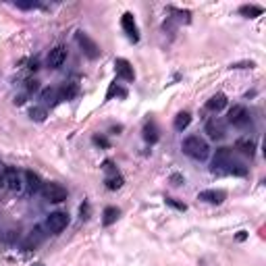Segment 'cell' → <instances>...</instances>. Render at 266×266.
I'll use <instances>...</instances> for the list:
<instances>
[{"instance_id": "cell-1", "label": "cell", "mask_w": 266, "mask_h": 266, "mask_svg": "<svg viewBox=\"0 0 266 266\" xmlns=\"http://www.w3.org/2000/svg\"><path fill=\"white\" fill-rule=\"evenodd\" d=\"M183 152L189 156V158H194V160H206L208 154H210V148L208 144L202 139L200 135H189L183 139V144H181Z\"/></svg>"}, {"instance_id": "cell-2", "label": "cell", "mask_w": 266, "mask_h": 266, "mask_svg": "<svg viewBox=\"0 0 266 266\" xmlns=\"http://www.w3.org/2000/svg\"><path fill=\"white\" fill-rule=\"evenodd\" d=\"M40 194L44 196V200L52 202V204H60V202H65L67 196H69V194H67V187L60 185V183H56V181L44 183L42 189H40Z\"/></svg>"}, {"instance_id": "cell-3", "label": "cell", "mask_w": 266, "mask_h": 266, "mask_svg": "<svg viewBox=\"0 0 266 266\" xmlns=\"http://www.w3.org/2000/svg\"><path fill=\"white\" fill-rule=\"evenodd\" d=\"M75 40H77V44H79V48H81V52L87 56V58H98L100 56V48H98V44L92 40L87 33H83V31H77V35H75Z\"/></svg>"}, {"instance_id": "cell-4", "label": "cell", "mask_w": 266, "mask_h": 266, "mask_svg": "<svg viewBox=\"0 0 266 266\" xmlns=\"http://www.w3.org/2000/svg\"><path fill=\"white\" fill-rule=\"evenodd\" d=\"M4 185L10 189V192H21L23 185H25V179H23V173L17 171L15 167H6L4 169Z\"/></svg>"}, {"instance_id": "cell-5", "label": "cell", "mask_w": 266, "mask_h": 266, "mask_svg": "<svg viewBox=\"0 0 266 266\" xmlns=\"http://www.w3.org/2000/svg\"><path fill=\"white\" fill-rule=\"evenodd\" d=\"M231 160H233V150H231V148H219L217 154H214V158H212V173L223 175L225 167H227V164H229Z\"/></svg>"}, {"instance_id": "cell-6", "label": "cell", "mask_w": 266, "mask_h": 266, "mask_svg": "<svg viewBox=\"0 0 266 266\" xmlns=\"http://www.w3.org/2000/svg\"><path fill=\"white\" fill-rule=\"evenodd\" d=\"M229 121L233 127H246V125L250 123V112L244 104H235L231 110H229Z\"/></svg>"}, {"instance_id": "cell-7", "label": "cell", "mask_w": 266, "mask_h": 266, "mask_svg": "<svg viewBox=\"0 0 266 266\" xmlns=\"http://www.w3.org/2000/svg\"><path fill=\"white\" fill-rule=\"evenodd\" d=\"M67 225H69L67 212H52V214H48V219H46V229L50 233H60Z\"/></svg>"}, {"instance_id": "cell-8", "label": "cell", "mask_w": 266, "mask_h": 266, "mask_svg": "<svg viewBox=\"0 0 266 266\" xmlns=\"http://www.w3.org/2000/svg\"><path fill=\"white\" fill-rule=\"evenodd\" d=\"M65 60H67V48H65V46L52 48V50L48 52V58H46V62H48L50 69H60L62 65H65Z\"/></svg>"}, {"instance_id": "cell-9", "label": "cell", "mask_w": 266, "mask_h": 266, "mask_svg": "<svg viewBox=\"0 0 266 266\" xmlns=\"http://www.w3.org/2000/svg\"><path fill=\"white\" fill-rule=\"evenodd\" d=\"M115 71H117V77H121L123 81H133L135 79V71H133L131 62L127 58H117L115 60Z\"/></svg>"}, {"instance_id": "cell-10", "label": "cell", "mask_w": 266, "mask_h": 266, "mask_svg": "<svg viewBox=\"0 0 266 266\" xmlns=\"http://www.w3.org/2000/svg\"><path fill=\"white\" fill-rule=\"evenodd\" d=\"M198 200L208 202V204H223L227 200V192H223V189H206V192H200Z\"/></svg>"}, {"instance_id": "cell-11", "label": "cell", "mask_w": 266, "mask_h": 266, "mask_svg": "<svg viewBox=\"0 0 266 266\" xmlns=\"http://www.w3.org/2000/svg\"><path fill=\"white\" fill-rule=\"evenodd\" d=\"M121 25H123L125 33L129 35L131 42H137V40H139V31H137V25H135V19H133L131 12H125L123 19H121Z\"/></svg>"}, {"instance_id": "cell-12", "label": "cell", "mask_w": 266, "mask_h": 266, "mask_svg": "<svg viewBox=\"0 0 266 266\" xmlns=\"http://www.w3.org/2000/svg\"><path fill=\"white\" fill-rule=\"evenodd\" d=\"M23 179H25V187H27V192L29 194H37L42 189V179H40V175L33 173V171H25L23 173Z\"/></svg>"}, {"instance_id": "cell-13", "label": "cell", "mask_w": 266, "mask_h": 266, "mask_svg": "<svg viewBox=\"0 0 266 266\" xmlns=\"http://www.w3.org/2000/svg\"><path fill=\"white\" fill-rule=\"evenodd\" d=\"M206 133L210 135V139H223L225 137V127L219 119H212L206 123Z\"/></svg>"}, {"instance_id": "cell-14", "label": "cell", "mask_w": 266, "mask_h": 266, "mask_svg": "<svg viewBox=\"0 0 266 266\" xmlns=\"http://www.w3.org/2000/svg\"><path fill=\"white\" fill-rule=\"evenodd\" d=\"M227 106V96L225 94H214L208 102H206V108L208 110H212V112H219V110H223Z\"/></svg>"}, {"instance_id": "cell-15", "label": "cell", "mask_w": 266, "mask_h": 266, "mask_svg": "<svg viewBox=\"0 0 266 266\" xmlns=\"http://www.w3.org/2000/svg\"><path fill=\"white\" fill-rule=\"evenodd\" d=\"M75 94H77V83H65L58 87V100H71Z\"/></svg>"}, {"instance_id": "cell-16", "label": "cell", "mask_w": 266, "mask_h": 266, "mask_svg": "<svg viewBox=\"0 0 266 266\" xmlns=\"http://www.w3.org/2000/svg\"><path fill=\"white\" fill-rule=\"evenodd\" d=\"M119 208H115V206H108V208H104V212H102V225L104 227H110L112 223H117V219H119Z\"/></svg>"}, {"instance_id": "cell-17", "label": "cell", "mask_w": 266, "mask_h": 266, "mask_svg": "<svg viewBox=\"0 0 266 266\" xmlns=\"http://www.w3.org/2000/svg\"><path fill=\"white\" fill-rule=\"evenodd\" d=\"M42 239H44V233H42L40 229H33V231L29 233V237H27V242L23 244V248H25V250H31V248H35L37 244H40Z\"/></svg>"}, {"instance_id": "cell-18", "label": "cell", "mask_w": 266, "mask_h": 266, "mask_svg": "<svg viewBox=\"0 0 266 266\" xmlns=\"http://www.w3.org/2000/svg\"><path fill=\"white\" fill-rule=\"evenodd\" d=\"M237 148L242 150L246 156H250V158L256 154V144L252 142V139H239V142H237Z\"/></svg>"}, {"instance_id": "cell-19", "label": "cell", "mask_w": 266, "mask_h": 266, "mask_svg": "<svg viewBox=\"0 0 266 266\" xmlns=\"http://www.w3.org/2000/svg\"><path fill=\"white\" fill-rule=\"evenodd\" d=\"M189 123H192V117H189V112H179V115L175 117V129L177 131H183L189 127Z\"/></svg>"}, {"instance_id": "cell-20", "label": "cell", "mask_w": 266, "mask_h": 266, "mask_svg": "<svg viewBox=\"0 0 266 266\" xmlns=\"http://www.w3.org/2000/svg\"><path fill=\"white\" fill-rule=\"evenodd\" d=\"M239 12H242L244 17L254 19V17H260V15H262V12H264V8H262V6H256V4H246V6H242V8H239Z\"/></svg>"}, {"instance_id": "cell-21", "label": "cell", "mask_w": 266, "mask_h": 266, "mask_svg": "<svg viewBox=\"0 0 266 266\" xmlns=\"http://www.w3.org/2000/svg\"><path fill=\"white\" fill-rule=\"evenodd\" d=\"M104 183H106V187H108V189H112V192H115V189H121V187H123L125 179H123V177L117 173V175H108Z\"/></svg>"}, {"instance_id": "cell-22", "label": "cell", "mask_w": 266, "mask_h": 266, "mask_svg": "<svg viewBox=\"0 0 266 266\" xmlns=\"http://www.w3.org/2000/svg\"><path fill=\"white\" fill-rule=\"evenodd\" d=\"M144 137L148 139L150 144H154V142H158V133H156V127H154V123H150V125H146V129H144Z\"/></svg>"}, {"instance_id": "cell-23", "label": "cell", "mask_w": 266, "mask_h": 266, "mask_svg": "<svg viewBox=\"0 0 266 266\" xmlns=\"http://www.w3.org/2000/svg\"><path fill=\"white\" fill-rule=\"evenodd\" d=\"M42 100L44 102H56L58 100V87H48L42 92Z\"/></svg>"}, {"instance_id": "cell-24", "label": "cell", "mask_w": 266, "mask_h": 266, "mask_svg": "<svg viewBox=\"0 0 266 266\" xmlns=\"http://www.w3.org/2000/svg\"><path fill=\"white\" fill-rule=\"evenodd\" d=\"M29 117H31V121L42 123V121L46 119V110H44V108H40V106H35V108H31V110H29Z\"/></svg>"}, {"instance_id": "cell-25", "label": "cell", "mask_w": 266, "mask_h": 266, "mask_svg": "<svg viewBox=\"0 0 266 266\" xmlns=\"http://www.w3.org/2000/svg\"><path fill=\"white\" fill-rule=\"evenodd\" d=\"M115 94H121V96H125V90H119V85H117V81L110 85V90H108V94H106V100H110Z\"/></svg>"}, {"instance_id": "cell-26", "label": "cell", "mask_w": 266, "mask_h": 266, "mask_svg": "<svg viewBox=\"0 0 266 266\" xmlns=\"http://www.w3.org/2000/svg\"><path fill=\"white\" fill-rule=\"evenodd\" d=\"M19 8H37L40 6V2H17Z\"/></svg>"}, {"instance_id": "cell-27", "label": "cell", "mask_w": 266, "mask_h": 266, "mask_svg": "<svg viewBox=\"0 0 266 266\" xmlns=\"http://www.w3.org/2000/svg\"><path fill=\"white\" fill-rule=\"evenodd\" d=\"M167 204H171V206H175V208H179V210H185V204H179V202L169 200V198H167Z\"/></svg>"}, {"instance_id": "cell-28", "label": "cell", "mask_w": 266, "mask_h": 266, "mask_svg": "<svg viewBox=\"0 0 266 266\" xmlns=\"http://www.w3.org/2000/svg\"><path fill=\"white\" fill-rule=\"evenodd\" d=\"M171 181H173V185H181V183H183V177H181V175H173Z\"/></svg>"}, {"instance_id": "cell-29", "label": "cell", "mask_w": 266, "mask_h": 266, "mask_svg": "<svg viewBox=\"0 0 266 266\" xmlns=\"http://www.w3.org/2000/svg\"><path fill=\"white\" fill-rule=\"evenodd\" d=\"M94 144H98V146H108V142L104 137H94Z\"/></svg>"}, {"instance_id": "cell-30", "label": "cell", "mask_w": 266, "mask_h": 266, "mask_svg": "<svg viewBox=\"0 0 266 266\" xmlns=\"http://www.w3.org/2000/svg\"><path fill=\"white\" fill-rule=\"evenodd\" d=\"M27 90H29V92H35V90H37V81H35V79H33V81H27Z\"/></svg>"}, {"instance_id": "cell-31", "label": "cell", "mask_w": 266, "mask_h": 266, "mask_svg": "<svg viewBox=\"0 0 266 266\" xmlns=\"http://www.w3.org/2000/svg\"><path fill=\"white\" fill-rule=\"evenodd\" d=\"M237 239H239V242H244V239H246V231L239 233V235H237Z\"/></svg>"}, {"instance_id": "cell-32", "label": "cell", "mask_w": 266, "mask_h": 266, "mask_svg": "<svg viewBox=\"0 0 266 266\" xmlns=\"http://www.w3.org/2000/svg\"><path fill=\"white\" fill-rule=\"evenodd\" d=\"M2 185H4V175L0 173V187H2Z\"/></svg>"}]
</instances>
